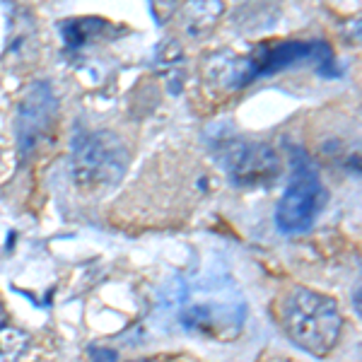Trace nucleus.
I'll list each match as a JSON object with an SVG mask.
<instances>
[{
    "instance_id": "obj_1",
    "label": "nucleus",
    "mask_w": 362,
    "mask_h": 362,
    "mask_svg": "<svg viewBox=\"0 0 362 362\" xmlns=\"http://www.w3.org/2000/svg\"><path fill=\"white\" fill-rule=\"evenodd\" d=\"M280 319L297 346L317 358H324L334 350L343 329V317L336 302L309 288L290 290L283 300Z\"/></svg>"
},
{
    "instance_id": "obj_2",
    "label": "nucleus",
    "mask_w": 362,
    "mask_h": 362,
    "mask_svg": "<svg viewBox=\"0 0 362 362\" xmlns=\"http://www.w3.org/2000/svg\"><path fill=\"white\" fill-rule=\"evenodd\" d=\"M131 153L126 143L112 131L85 133L75 143L70 157V172L73 179L85 189L112 186L126 174Z\"/></svg>"
},
{
    "instance_id": "obj_3",
    "label": "nucleus",
    "mask_w": 362,
    "mask_h": 362,
    "mask_svg": "<svg viewBox=\"0 0 362 362\" xmlns=\"http://www.w3.org/2000/svg\"><path fill=\"white\" fill-rule=\"evenodd\" d=\"M326 206V191L321 186L312 167L307 162H300L295 169V177L290 181L288 191L283 194L276 210L278 227L283 232H305L314 225L321 208Z\"/></svg>"
},
{
    "instance_id": "obj_4",
    "label": "nucleus",
    "mask_w": 362,
    "mask_h": 362,
    "mask_svg": "<svg viewBox=\"0 0 362 362\" xmlns=\"http://www.w3.org/2000/svg\"><path fill=\"white\" fill-rule=\"evenodd\" d=\"M220 165L235 184L259 186L271 184L280 174V157L266 143L235 140L220 150Z\"/></svg>"
},
{
    "instance_id": "obj_5",
    "label": "nucleus",
    "mask_w": 362,
    "mask_h": 362,
    "mask_svg": "<svg viewBox=\"0 0 362 362\" xmlns=\"http://www.w3.org/2000/svg\"><path fill=\"white\" fill-rule=\"evenodd\" d=\"M56 95L46 83H34L17 107V143L25 155L32 153L46 138L56 119Z\"/></svg>"
},
{
    "instance_id": "obj_6",
    "label": "nucleus",
    "mask_w": 362,
    "mask_h": 362,
    "mask_svg": "<svg viewBox=\"0 0 362 362\" xmlns=\"http://www.w3.org/2000/svg\"><path fill=\"white\" fill-rule=\"evenodd\" d=\"M203 78L210 87L223 92H235L256 80V70L249 56H237L235 51H215L203 61Z\"/></svg>"
},
{
    "instance_id": "obj_7",
    "label": "nucleus",
    "mask_w": 362,
    "mask_h": 362,
    "mask_svg": "<svg viewBox=\"0 0 362 362\" xmlns=\"http://www.w3.org/2000/svg\"><path fill=\"white\" fill-rule=\"evenodd\" d=\"M314 54V44L305 42H278V44H261L256 46L254 54H249L251 63H254L256 78L261 75H271L278 70H285L295 63L307 61Z\"/></svg>"
},
{
    "instance_id": "obj_8",
    "label": "nucleus",
    "mask_w": 362,
    "mask_h": 362,
    "mask_svg": "<svg viewBox=\"0 0 362 362\" xmlns=\"http://www.w3.org/2000/svg\"><path fill=\"white\" fill-rule=\"evenodd\" d=\"M181 32L189 39H201L215 29L220 17L225 15L223 0H184L181 8L174 10Z\"/></svg>"
},
{
    "instance_id": "obj_9",
    "label": "nucleus",
    "mask_w": 362,
    "mask_h": 362,
    "mask_svg": "<svg viewBox=\"0 0 362 362\" xmlns=\"http://www.w3.org/2000/svg\"><path fill=\"white\" fill-rule=\"evenodd\" d=\"M29 346V336L0 309V362H20Z\"/></svg>"
},
{
    "instance_id": "obj_10",
    "label": "nucleus",
    "mask_w": 362,
    "mask_h": 362,
    "mask_svg": "<svg viewBox=\"0 0 362 362\" xmlns=\"http://www.w3.org/2000/svg\"><path fill=\"white\" fill-rule=\"evenodd\" d=\"M104 32V22L95 20V17H85V20H68L61 25V34L66 39V44L70 49H78L83 46L90 37H97V34Z\"/></svg>"
},
{
    "instance_id": "obj_11",
    "label": "nucleus",
    "mask_w": 362,
    "mask_h": 362,
    "mask_svg": "<svg viewBox=\"0 0 362 362\" xmlns=\"http://www.w3.org/2000/svg\"><path fill=\"white\" fill-rule=\"evenodd\" d=\"M150 5H153L157 22H167L174 15V10H177V0H150Z\"/></svg>"
},
{
    "instance_id": "obj_12",
    "label": "nucleus",
    "mask_w": 362,
    "mask_h": 362,
    "mask_svg": "<svg viewBox=\"0 0 362 362\" xmlns=\"http://www.w3.org/2000/svg\"><path fill=\"white\" fill-rule=\"evenodd\" d=\"M92 362H116V353L114 350H92Z\"/></svg>"
},
{
    "instance_id": "obj_13",
    "label": "nucleus",
    "mask_w": 362,
    "mask_h": 362,
    "mask_svg": "<svg viewBox=\"0 0 362 362\" xmlns=\"http://www.w3.org/2000/svg\"><path fill=\"white\" fill-rule=\"evenodd\" d=\"M133 362H150V360H133Z\"/></svg>"
}]
</instances>
